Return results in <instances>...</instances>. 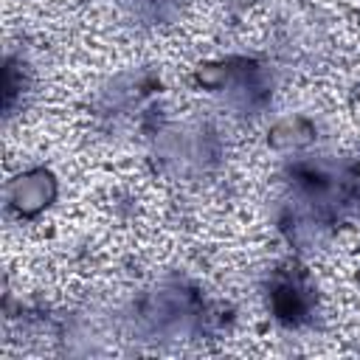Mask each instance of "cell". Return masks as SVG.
Wrapping results in <instances>:
<instances>
[{
    "label": "cell",
    "instance_id": "2",
    "mask_svg": "<svg viewBox=\"0 0 360 360\" xmlns=\"http://www.w3.org/2000/svg\"><path fill=\"white\" fill-rule=\"evenodd\" d=\"M315 141V129L307 118L301 115H290V118H281L276 121L270 129H267V143L276 149V152H290V149H304Z\"/></svg>",
    "mask_w": 360,
    "mask_h": 360
},
{
    "label": "cell",
    "instance_id": "1",
    "mask_svg": "<svg viewBox=\"0 0 360 360\" xmlns=\"http://www.w3.org/2000/svg\"><path fill=\"white\" fill-rule=\"evenodd\" d=\"M59 200V180L45 166H28L8 177L6 202L20 219H37Z\"/></svg>",
    "mask_w": 360,
    "mask_h": 360
}]
</instances>
